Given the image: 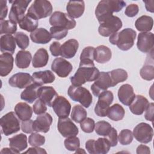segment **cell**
Returning a JSON list of instances; mask_svg holds the SVG:
<instances>
[{"label":"cell","instance_id":"cell-1","mask_svg":"<svg viewBox=\"0 0 154 154\" xmlns=\"http://www.w3.org/2000/svg\"><path fill=\"white\" fill-rule=\"evenodd\" d=\"M126 6V2L119 0L100 1L95 10V15L100 23L104 20L112 16L114 12L121 11Z\"/></svg>","mask_w":154,"mask_h":154},{"label":"cell","instance_id":"cell-2","mask_svg":"<svg viewBox=\"0 0 154 154\" xmlns=\"http://www.w3.org/2000/svg\"><path fill=\"white\" fill-rule=\"evenodd\" d=\"M137 33L132 28H125L120 32H115L109 38V42L122 51H126L130 49L134 44Z\"/></svg>","mask_w":154,"mask_h":154},{"label":"cell","instance_id":"cell-3","mask_svg":"<svg viewBox=\"0 0 154 154\" xmlns=\"http://www.w3.org/2000/svg\"><path fill=\"white\" fill-rule=\"evenodd\" d=\"M100 72L94 66H79L75 75L70 77V81L73 85L81 86L86 82L95 81Z\"/></svg>","mask_w":154,"mask_h":154},{"label":"cell","instance_id":"cell-4","mask_svg":"<svg viewBox=\"0 0 154 154\" xmlns=\"http://www.w3.org/2000/svg\"><path fill=\"white\" fill-rule=\"evenodd\" d=\"M67 93L72 100L79 102L85 108H88L92 103L91 94L83 87L71 85L68 88Z\"/></svg>","mask_w":154,"mask_h":154},{"label":"cell","instance_id":"cell-5","mask_svg":"<svg viewBox=\"0 0 154 154\" xmlns=\"http://www.w3.org/2000/svg\"><path fill=\"white\" fill-rule=\"evenodd\" d=\"M19 119L13 111L3 116L0 120L1 133L6 136L17 132L20 130Z\"/></svg>","mask_w":154,"mask_h":154},{"label":"cell","instance_id":"cell-6","mask_svg":"<svg viewBox=\"0 0 154 154\" xmlns=\"http://www.w3.org/2000/svg\"><path fill=\"white\" fill-rule=\"evenodd\" d=\"M52 12V6L49 1L35 0L29 7L27 13L37 20L47 17Z\"/></svg>","mask_w":154,"mask_h":154},{"label":"cell","instance_id":"cell-7","mask_svg":"<svg viewBox=\"0 0 154 154\" xmlns=\"http://www.w3.org/2000/svg\"><path fill=\"white\" fill-rule=\"evenodd\" d=\"M122 27L121 19L116 16H111L100 23L99 33L103 37H108L117 32Z\"/></svg>","mask_w":154,"mask_h":154},{"label":"cell","instance_id":"cell-8","mask_svg":"<svg viewBox=\"0 0 154 154\" xmlns=\"http://www.w3.org/2000/svg\"><path fill=\"white\" fill-rule=\"evenodd\" d=\"M49 23L52 26L64 28L67 29H71L75 27L76 21L67 14L61 11L54 12L50 18Z\"/></svg>","mask_w":154,"mask_h":154},{"label":"cell","instance_id":"cell-9","mask_svg":"<svg viewBox=\"0 0 154 154\" xmlns=\"http://www.w3.org/2000/svg\"><path fill=\"white\" fill-rule=\"evenodd\" d=\"M31 2V0H15L9 1L10 3H11V7L8 16L10 20L16 23H19L25 16V12Z\"/></svg>","mask_w":154,"mask_h":154},{"label":"cell","instance_id":"cell-10","mask_svg":"<svg viewBox=\"0 0 154 154\" xmlns=\"http://www.w3.org/2000/svg\"><path fill=\"white\" fill-rule=\"evenodd\" d=\"M98 97V101L94 107V112L99 117H105L107 116L109 105L113 101V94L111 91L106 90L101 93Z\"/></svg>","mask_w":154,"mask_h":154},{"label":"cell","instance_id":"cell-11","mask_svg":"<svg viewBox=\"0 0 154 154\" xmlns=\"http://www.w3.org/2000/svg\"><path fill=\"white\" fill-rule=\"evenodd\" d=\"M109 87H112L109 72H101L94 82L91 85V90L93 94L98 97L101 93L106 91Z\"/></svg>","mask_w":154,"mask_h":154},{"label":"cell","instance_id":"cell-12","mask_svg":"<svg viewBox=\"0 0 154 154\" xmlns=\"http://www.w3.org/2000/svg\"><path fill=\"white\" fill-rule=\"evenodd\" d=\"M133 135L138 142L147 144L152 140L153 130L149 124L141 122L134 128Z\"/></svg>","mask_w":154,"mask_h":154},{"label":"cell","instance_id":"cell-13","mask_svg":"<svg viewBox=\"0 0 154 154\" xmlns=\"http://www.w3.org/2000/svg\"><path fill=\"white\" fill-rule=\"evenodd\" d=\"M110 144L106 138L89 140L85 143V148L90 154H106L110 149Z\"/></svg>","mask_w":154,"mask_h":154},{"label":"cell","instance_id":"cell-14","mask_svg":"<svg viewBox=\"0 0 154 154\" xmlns=\"http://www.w3.org/2000/svg\"><path fill=\"white\" fill-rule=\"evenodd\" d=\"M57 128L61 135L66 138L76 136L79 132L78 127L68 117L59 118Z\"/></svg>","mask_w":154,"mask_h":154},{"label":"cell","instance_id":"cell-15","mask_svg":"<svg viewBox=\"0 0 154 154\" xmlns=\"http://www.w3.org/2000/svg\"><path fill=\"white\" fill-rule=\"evenodd\" d=\"M55 113L59 118L68 117L71 110V104L62 96H58L52 105Z\"/></svg>","mask_w":154,"mask_h":154},{"label":"cell","instance_id":"cell-16","mask_svg":"<svg viewBox=\"0 0 154 154\" xmlns=\"http://www.w3.org/2000/svg\"><path fill=\"white\" fill-rule=\"evenodd\" d=\"M137 38V46L139 51L144 53H150L153 52L154 37L152 32H141L138 34Z\"/></svg>","mask_w":154,"mask_h":154},{"label":"cell","instance_id":"cell-17","mask_svg":"<svg viewBox=\"0 0 154 154\" xmlns=\"http://www.w3.org/2000/svg\"><path fill=\"white\" fill-rule=\"evenodd\" d=\"M51 69L61 78L67 77L72 72V64L63 58H56L51 64Z\"/></svg>","mask_w":154,"mask_h":154},{"label":"cell","instance_id":"cell-18","mask_svg":"<svg viewBox=\"0 0 154 154\" xmlns=\"http://www.w3.org/2000/svg\"><path fill=\"white\" fill-rule=\"evenodd\" d=\"M32 76L28 73L19 72L12 75L8 79V84L13 87L24 88L32 84Z\"/></svg>","mask_w":154,"mask_h":154},{"label":"cell","instance_id":"cell-19","mask_svg":"<svg viewBox=\"0 0 154 154\" xmlns=\"http://www.w3.org/2000/svg\"><path fill=\"white\" fill-rule=\"evenodd\" d=\"M52 117L48 112L38 115L36 119L33 121V130L37 132L46 133L50 129L52 123Z\"/></svg>","mask_w":154,"mask_h":154},{"label":"cell","instance_id":"cell-20","mask_svg":"<svg viewBox=\"0 0 154 154\" xmlns=\"http://www.w3.org/2000/svg\"><path fill=\"white\" fill-rule=\"evenodd\" d=\"M58 96L55 90L51 86H41L38 90V99L49 107L52 106L54 100Z\"/></svg>","mask_w":154,"mask_h":154},{"label":"cell","instance_id":"cell-21","mask_svg":"<svg viewBox=\"0 0 154 154\" xmlns=\"http://www.w3.org/2000/svg\"><path fill=\"white\" fill-rule=\"evenodd\" d=\"M117 94L119 100L126 106L131 104L135 96L132 86L128 84L122 85L119 88Z\"/></svg>","mask_w":154,"mask_h":154},{"label":"cell","instance_id":"cell-22","mask_svg":"<svg viewBox=\"0 0 154 154\" xmlns=\"http://www.w3.org/2000/svg\"><path fill=\"white\" fill-rule=\"evenodd\" d=\"M148 100L142 95H137L131 103L129 109L132 113L135 115H141L148 106Z\"/></svg>","mask_w":154,"mask_h":154},{"label":"cell","instance_id":"cell-23","mask_svg":"<svg viewBox=\"0 0 154 154\" xmlns=\"http://www.w3.org/2000/svg\"><path fill=\"white\" fill-rule=\"evenodd\" d=\"M79 43L75 39H69L65 42L60 48V55L66 58H73L78 49Z\"/></svg>","mask_w":154,"mask_h":154},{"label":"cell","instance_id":"cell-24","mask_svg":"<svg viewBox=\"0 0 154 154\" xmlns=\"http://www.w3.org/2000/svg\"><path fill=\"white\" fill-rule=\"evenodd\" d=\"M10 147L13 150L16 154L25 150L27 146V137L26 135L20 133L8 139Z\"/></svg>","mask_w":154,"mask_h":154},{"label":"cell","instance_id":"cell-25","mask_svg":"<svg viewBox=\"0 0 154 154\" xmlns=\"http://www.w3.org/2000/svg\"><path fill=\"white\" fill-rule=\"evenodd\" d=\"M84 10V1H69L66 6L67 14L73 19L81 17L83 14Z\"/></svg>","mask_w":154,"mask_h":154},{"label":"cell","instance_id":"cell-26","mask_svg":"<svg viewBox=\"0 0 154 154\" xmlns=\"http://www.w3.org/2000/svg\"><path fill=\"white\" fill-rule=\"evenodd\" d=\"M32 78L34 83L42 86L43 84L53 82L55 76L51 70H46L34 72L32 75Z\"/></svg>","mask_w":154,"mask_h":154},{"label":"cell","instance_id":"cell-27","mask_svg":"<svg viewBox=\"0 0 154 154\" xmlns=\"http://www.w3.org/2000/svg\"><path fill=\"white\" fill-rule=\"evenodd\" d=\"M30 38L35 43L46 44L52 39L51 33L45 28H38L30 34Z\"/></svg>","mask_w":154,"mask_h":154},{"label":"cell","instance_id":"cell-28","mask_svg":"<svg viewBox=\"0 0 154 154\" xmlns=\"http://www.w3.org/2000/svg\"><path fill=\"white\" fill-rule=\"evenodd\" d=\"M14 58L12 54L3 53L0 55V75L1 76L8 75L13 69Z\"/></svg>","mask_w":154,"mask_h":154},{"label":"cell","instance_id":"cell-29","mask_svg":"<svg viewBox=\"0 0 154 154\" xmlns=\"http://www.w3.org/2000/svg\"><path fill=\"white\" fill-rule=\"evenodd\" d=\"M15 38L11 34H5L0 38L1 51L4 53L13 54L16 49Z\"/></svg>","mask_w":154,"mask_h":154},{"label":"cell","instance_id":"cell-30","mask_svg":"<svg viewBox=\"0 0 154 154\" xmlns=\"http://www.w3.org/2000/svg\"><path fill=\"white\" fill-rule=\"evenodd\" d=\"M32 108L26 103L19 102L14 107V112L22 121L29 120L32 115Z\"/></svg>","mask_w":154,"mask_h":154},{"label":"cell","instance_id":"cell-31","mask_svg":"<svg viewBox=\"0 0 154 154\" xmlns=\"http://www.w3.org/2000/svg\"><path fill=\"white\" fill-rule=\"evenodd\" d=\"M112 57L111 49L104 45H100L95 48L94 60L98 63L103 64L108 62Z\"/></svg>","mask_w":154,"mask_h":154},{"label":"cell","instance_id":"cell-32","mask_svg":"<svg viewBox=\"0 0 154 154\" xmlns=\"http://www.w3.org/2000/svg\"><path fill=\"white\" fill-rule=\"evenodd\" d=\"M40 87H41V85L35 83H32L26 87L20 94L21 99L29 103H33V102L38 97V90Z\"/></svg>","mask_w":154,"mask_h":154},{"label":"cell","instance_id":"cell-33","mask_svg":"<svg viewBox=\"0 0 154 154\" xmlns=\"http://www.w3.org/2000/svg\"><path fill=\"white\" fill-rule=\"evenodd\" d=\"M95 48L93 46L85 47L80 55L79 66H94Z\"/></svg>","mask_w":154,"mask_h":154},{"label":"cell","instance_id":"cell-34","mask_svg":"<svg viewBox=\"0 0 154 154\" xmlns=\"http://www.w3.org/2000/svg\"><path fill=\"white\" fill-rule=\"evenodd\" d=\"M49 60V55L48 51L44 48L38 49L32 60V65L35 68L43 67L46 66Z\"/></svg>","mask_w":154,"mask_h":154},{"label":"cell","instance_id":"cell-35","mask_svg":"<svg viewBox=\"0 0 154 154\" xmlns=\"http://www.w3.org/2000/svg\"><path fill=\"white\" fill-rule=\"evenodd\" d=\"M135 26L139 31L149 32L153 28V20L150 16L143 15L136 20Z\"/></svg>","mask_w":154,"mask_h":154},{"label":"cell","instance_id":"cell-36","mask_svg":"<svg viewBox=\"0 0 154 154\" xmlns=\"http://www.w3.org/2000/svg\"><path fill=\"white\" fill-rule=\"evenodd\" d=\"M32 59L31 54L27 51H19L17 52L15 63L17 67L20 69H26L29 67Z\"/></svg>","mask_w":154,"mask_h":154},{"label":"cell","instance_id":"cell-37","mask_svg":"<svg viewBox=\"0 0 154 154\" xmlns=\"http://www.w3.org/2000/svg\"><path fill=\"white\" fill-rule=\"evenodd\" d=\"M18 23L21 29L28 32H32L38 26V20L26 13Z\"/></svg>","mask_w":154,"mask_h":154},{"label":"cell","instance_id":"cell-38","mask_svg":"<svg viewBox=\"0 0 154 154\" xmlns=\"http://www.w3.org/2000/svg\"><path fill=\"white\" fill-rule=\"evenodd\" d=\"M125 114V111L123 106L119 103H115L109 108L106 116L113 121H119L123 119Z\"/></svg>","mask_w":154,"mask_h":154},{"label":"cell","instance_id":"cell-39","mask_svg":"<svg viewBox=\"0 0 154 154\" xmlns=\"http://www.w3.org/2000/svg\"><path fill=\"white\" fill-rule=\"evenodd\" d=\"M112 85L114 87L117 84L125 81L128 77L127 72L122 69H117L109 72Z\"/></svg>","mask_w":154,"mask_h":154},{"label":"cell","instance_id":"cell-40","mask_svg":"<svg viewBox=\"0 0 154 154\" xmlns=\"http://www.w3.org/2000/svg\"><path fill=\"white\" fill-rule=\"evenodd\" d=\"M87 111L80 105H75L72 108L71 118L76 123H81L87 117Z\"/></svg>","mask_w":154,"mask_h":154},{"label":"cell","instance_id":"cell-41","mask_svg":"<svg viewBox=\"0 0 154 154\" xmlns=\"http://www.w3.org/2000/svg\"><path fill=\"white\" fill-rule=\"evenodd\" d=\"M0 34H14L17 30L16 23L10 20H0Z\"/></svg>","mask_w":154,"mask_h":154},{"label":"cell","instance_id":"cell-42","mask_svg":"<svg viewBox=\"0 0 154 154\" xmlns=\"http://www.w3.org/2000/svg\"><path fill=\"white\" fill-rule=\"evenodd\" d=\"M141 77L146 81H151L154 78V66L153 64L145 63V64L140 71Z\"/></svg>","mask_w":154,"mask_h":154},{"label":"cell","instance_id":"cell-43","mask_svg":"<svg viewBox=\"0 0 154 154\" xmlns=\"http://www.w3.org/2000/svg\"><path fill=\"white\" fill-rule=\"evenodd\" d=\"M111 128V125L109 123L102 120L97 122L96 124H95L94 129L97 135L105 137L109 132Z\"/></svg>","mask_w":154,"mask_h":154},{"label":"cell","instance_id":"cell-44","mask_svg":"<svg viewBox=\"0 0 154 154\" xmlns=\"http://www.w3.org/2000/svg\"><path fill=\"white\" fill-rule=\"evenodd\" d=\"M16 44L19 48L25 49L28 48L29 44V39L28 36L23 32H17L14 35Z\"/></svg>","mask_w":154,"mask_h":154},{"label":"cell","instance_id":"cell-45","mask_svg":"<svg viewBox=\"0 0 154 154\" xmlns=\"http://www.w3.org/2000/svg\"><path fill=\"white\" fill-rule=\"evenodd\" d=\"M118 140L122 145H128L133 140V134L129 129H123L118 136Z\"/></svg>","mask_w":154,"mask_h":154},{"label":"cell","instance_id":"cell-46","mask_svg":"<svg viewBox=\"0 0 154 154\" xmlns=\"http://www.w3.org/2000/svg\"><path fill=\"white\" fill-rule=\"evenodd\" d=\"M65 147L69 151H75L80 146V141L79 138L76 136L67 137L64 142Z\"/></svg>","mask_w":154,"mask_h":154},{"label":"cell","instance_id":"cell-47","mask_svg":"<svg viewBox=\"0 0 154 154\" xmlns=\"http://www.w3.org/2000/svg\"><path fill=\"white\" fill-rule=\"evenodd\" d=\"M28 143L32 147H39L45 143V137L38 133H31L28 138Z\"/></svg>","mask_w":154,"mask_h":154},{"label":"cell","instance_id":"cell-48","mask_svg":"<svg viewBox=\"0 0 154 154\" xmlns=\"http://www.w3.org/2000/svg\"><path fill=\"white\" fill-rule=\"evenodd\" d=\"M50 33L52 37L60 40L64 38L68 34V29L58 26H52L50 28Z\"/></svg>","mask_w":154,"mask_h":154},{"label":"cell","instance_id":"cell-49","mask_svg":"<svg viewBox=\"0 0 154 154\" xmlns=\"http://www.w3.org/2000/svg\"><path fill=\"white\" fill-rule=\"evenodd\" d=\"M80 126L84 132L91 133L94 129L95 123L93 119L88 117L80 123Z\"/></svg>","mask_w":154,"mask_h":154},{"label":"cell","instance_id":"cell-50","mask_svg":"<svg viewBox=\"0 0 154 154\" xmlns=\"http://www.w3.org/2000/svg\"><path fill=\"white\" fill-rule=\"evenodd\" d=\"M34 112L37 115H40L45 113L47 110L46 104L40 99H37L33 105L32 106Z\"/></svg>","mask_w":154,"mask_h":154},{"label":"cell","instance_id":"cell-51","mask_svg":"<svg viewBox=\"0 0 154 154\" xmlns=\"http://www.w3.org/2000/svg\"><path fill=\"white\" fill-rule=\"evenodd\" d=\"M105 138L109 141L111 147H114L117 146L118 142L117 131L114 128H111L108 134Z\"/></svg>","mask_w":154,"mask_h":154},{"label":"cell","instance_id":"cell-52","mask_svg":"<svg viewBox=\"0 0 154 154\" xmlns=\"http://www.w3.org/2000/svg\"><path fill=\"white\" fill-rule=\"evenodd\" d=\"M139 11V7L136 4H131L128 5L125 9V14L130 17L135 16Z\"/></svg>","mask_w":154,"mask_h":154},{"label":"cell","instance_id":"cell-53","mask_svg":"<svg viewBox=\"0 0 154 154\" xmlns=\"http://www.w3.org/2000/svg\"><path fill=\"white\" fill-rule=\"evenodd\" d=\"M33 120H28L25 121H22L21 124V129L22 131L26 134L32 133L33 130Z\"/></svg>","mask_w":154,"mask_h":154},{"label":"cell","instance_id":"cell-54","mask_svg":"<svg viewBox=\"0 0 154 154\" xmlns=\"http://www.w3.org/2000/svg\"><path fill=\"white\" fill-rule=\"evenodd\" d=\"M60 48L61 45L58 42H54L49 46V50L51 54L54 57L60 55Z\"/></svg>","mask_w":154,"mask_h":154},{"label":"cell","instance_id":"cell-55","mask_svg":"<svg viewBox=\"0 0 154 154\" xmlns=\"http://www.w3.org/2000/svg\"><path fill=\"white\" fill-rule=\"evenodd\" d=\"M153 111H154V104L150 103L149 104L146 109L145 110L144 117L148 121L152 122L153 120Z\"/></svg>","mask_w":154,"mask_h":154},{"label":"cell","instance_id":"cell-56","mask_svg":"<svg viewBox=\"0 0 154 154\" xmlns=\"http://www.w3.org/2000/svg\"><path fill=\"white\" fill-rule=\"evenodd\" d=\"M0 9H1V14H0V20H4V18L6 17L7 12H8V7L7 6V1L1 0L0 1Z\"/></svg>","mask_w":154,"mask_h":154},{"label":"cell","instance_id":"cell-57","mask_svg":"<svg viewBox=\"0 0 154 154\" xmlns=\"http://www.w3.org/2000/svg\"><path fill=\"white\" fill-rule=\"evenodd\" d=\"M23 153H47V152L43 148H40L39 147H29Z\"/></svg>","mask_w":154,"mask_h":154},{"label":"cell","instance_id":"cell-58","mask_svg":"<svg viewBox=\"0 0 154 154\" xmlns=\"http://www.w3.org/2000/svg\"><path fill=\"white\" fill-rule=\"evenodd\" d=\"M150 148L144 144H141L138 146L137 148V154H141V153H146L149 154L150 153Z\"/></svg>","mask_w":154,"mask_h":154},{"label":"cell","instance_id":"cell-59","mask_svg":"<svg viewBox=\"0 0 154 154\" xmlns=\"http://www.w3.org/2000/svg\"><path fill=\"white\" fill-rule=\"evenodd\" d=\"M143 2L145 3V6L147 11H150L151 13H153V1H143Z\"/></svg>","mask_w":154,"mask_h":154},{"label":"cell","instance_id":"cell-60","mask_svg":"<svg viewBox=\"0 0 154 154\" xmlns=\"http://www.w3.org/2000/svg\"><path fill=\"white\" fill-rule=\"evenodd\" d=\"M1 153H16L15 152L12 150L11 148H3L1 151Z\"/></svg>","mask_w":154,"mask_h":154},{"label":"cell","instance_id":"cell-61","mask_svg":"<svg viewBox=\"0 0 154 154\" xmlns=\"http://www.w3.org/2000/svg\"><path fill=\"white\" fill-rule=\"evenodd\" d=\"M85 153V151L84 150L82 149H79V148H78L75 152V153Z\"/></svg>","mask_w":154,"mask_h":154}]
</instances>
